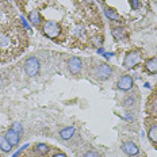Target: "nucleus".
<instances>
[{
    "label": "nucleus",
    "instance_id": "b1692460",
    "mask_svg": "<svg viewBox=\"0 0 157 157\" xmlns=\"http://www.w3.org/2000/svg\"><path fill=\"white\" fill-rule=\"evenodd\" d=\"M3 86V77H2V75H0V87Z\"/></svg>",
    "mask_w": 157,
    "mask_h": 157
},
{
    "label": "nucleus",
    "instance_id": "f8f14e48",
    "mask_svg": "<svg viewBox=\"0 0 157 157\" xmlns=\"http://www.w3.org/2000/svg\"><path fill=\"white\" fill-rule=\"evenodd\" d=\"M113 35L115 39H118V41H122V39L126 38V31L122 29V26H119V27L113 29Z\"/></svg>",
    "mask_w": 157,
    "mask_h": 157
},
{
    "label": "nucleus",
    "instance_id": "9d476101",
    "mask_svg": "<svg viewBox=\"0 0 157 157\" xmlns=\"http://www.w3.org/2000/svg\"><path fill=\"white\" fill-rule=\"evenodd\" d=\"M75 133H76V130H75V127H64V129L60 130V137L63 140H65V141H68V140H71L72 137L75 136Z\"/></svg>",
    "mask_w": 157,
    "mask_h": 157
},
{
    "label": "nucleus",
    "instance_id": "6e6552de",
    "mask_svg": "<svg viewBox=\"0 0 157 157\" xmlns=\"http://www.w3.org/2000/svg\"><path fill=\"white\" fill-rule=\"evenodd\" d=\"M6 138L8 140V142L11 144L12 146H16L19 144V141H21V134L19 133H16L14 129H8L7 130V133H6Z\"/></svg>",
    "mask_w": 157,
    "mask_h": 157
},
{
    "label": "nucleus",
    "instance_id": "9b49d317",
    "mask_svg": "<svg viewBox=\"0 0 157 157\" xmlns=\"http://www.w3.org/2000/svg\"><path fill=\"white\" fill-rule=\"evenodd\" d=\"M0 150L4 153H8L12 150V145L8 142V140L6 138V136H0Z\"/></svg>",
    "mask_w": 157,
    "mask_h": 157
},
{
    "label": "nucleus",
    "instance_id": "6ab92c4d",
    "mask_svg": "<svg viewBox=\"0 0 157 157\" xmlns=\"http://www.w3.org/2000/svg\"><path fill=\"white\" fill-rule=\"evenodd\" d=\"M83 157H99V153L96 150H88V152L84 153Z\"/></svg>",
    "mask_w": 157,
    "mask_h": 157
},
{
    "label": "nucleus",
    "instance_id": "39448f33",
    "mask_svg": "<svg viewBox=\"0 0 157 157\" xmlns=\"http://www.w3.org/2000/svg\"><path fill=\"white\" fill-rule=\"evenodd\" d=\"M134 86V78L130 75H122L117 81V90L118 91H123V92H127L130 91Z\"/></svg>",
    "mask_w": 157,
    "mask_h": 157
},
{
    "label": "nucleus",
    "instance_id": "4be33fe9",
    "mask_svg": "<svg viewBox=\"0 0 157 157\" xmlns=\"http://www.w3.org/2000/svg\"><path fill=\"white\" fill-rule=\"evenodd\" d=\"M7 38H6V37H2V38H0V44H2V45H7Z\"/></svg>",
    "mask_w": 157,
    "mask_h": 157
},
{
    "label": "nucleus",
    "instance_id": "f257e3e1",
    "mask_svg": "<svg viewBox=\"0 0 157 157\" xmlns=\"http://www.w3.org/2000/svg\"><path fill=\"white\" fill-rule=\"evenodd\" d=\"M41 71V64L37 57H29L25 61V73L29 77H35Z\"/></svg>",
    "mask_w": 157,
    "mask_h": 157
},
{
    "label": "nucleus",
    "instance_id": "4468645a",
    "mask_svg": "<svg viewBox=\"0 0 157 157\" xmlns=\"http://www.w3.org/2000/svg\"><path fill=\"white\" fill-rule=\"evenodd\" d=\"M103 11H104V14H106L107 18L111 19V21H115V22H121V21H122V18H121V16L118 15L115 11H113V10H110V8L104 7Z\"/></svg>",
    "mask_w": 157,
    "mask_h": 157
},
{
    "label": "nucleus",
    "instance_id": "423d86ee",
    "mask_svg": "<svg viewBox=\"0 0 157 157\" xmlns=\"http://www.w3.org/2000/svg\"><path fill=\"white\" fill-rule=\"evenodd\" d=\"M68 71L71 72L72 75H78L81 72V68H83V61L78 57H71L68 60Z\"/></svg>",
    "mask_w": 157,
    "mask_h": 157
},
{
    "label": "nucleus",
    "instance_id": "aec40b11",
    "mask_svg": "<svg viewBox=\"0 0 157 157\" xmlns=\"http://www.w3.org/2000/svg\"><path fill=\"white\" fill-rule=\"evenodd\" d=\"M138 7H140V0H132V8L138 10Z\"/></svg>",
    "mask_w": 157,
    "mask_h": 157
},
{
    "label": "nucleus",
    "instance_id": "20e7f679",
    "mask_svg": "<svg viewBox=\"0 0 157 157\" xmlns=\"http://www.w3.org/2000/svg\"><path fill=\"white\" fill-rule=\"evenodd\" d=\"M44 34L48 38H57L61 34V26L57 22L53 21H48L44 25Z\"/></svg>",
    "mask_w": 157,
    "mask_h": 157
},
{
    "label": "nucleus",
    "instance_id": "f3484780",
    "mask_svg": "<svg viewBox=\"0 0 157 157\" xmlns=\"http://www.w3.org/2000/svg\"><path fill=\"white\" fill-rule=\"evenodd\" d=\"M136 103V98L134 96H127L125 100H123V106L125 107H130V106H133V104Z\"/></svg>",
    "mask_w": 157,
    "mask_h": 157
},
{
    "label": "nucleus",
    "instance_id": "f03ea898",
    "mask_svg": "<svg viewBox=\"0 0 157 157\" xmlns=\"http://www.w3.org/2000/svg\"><path fill=\"white\" fill-rule=\"evenodd\" d=\"M111 75H113V68H111L110 65H107V64L98 65V67L95 68V71H94V76L96 77V80H99V81L109 80V78L111 77Z\"/></svg>",
    "mask_w": 157,
    "mask_h": 157
},
{
    "label": "nucleus",
    "instance_id": "5701e85b",
    "mask_svg": "<svg viewBox=\"0 0 157 157\" xmlns=\"http://www.w3.org/2000/svg\"><path fill=\"white\" fill-rule=\"evenodd\" d=\"M22 23H23V26H25V27H26V29H27V30H30V27H29L27 22H26V21H25V19H23V18H22Z\"/></svg>",
    "mask_w": 157,
    "mask_h": 157
},
{
    "label": "nucleus",
    "instance_id": "dca6fc26",
    "mask_svg": "<svg viewBox=\"0 0 157 157\" xmlns=\"http://www.w3.org/2000/svg\"><path fill=\"white\" fill-rule=\"evenodd\" d=\"M29 19H30L31 25H35V26L41 25V21H42L41 15H39L37 11H33V12H30V14H29Z\"/></svg>",
    "mask_w": 157,
    "mask_h": 157
},
{
    "label": "nucleus",
    "instance_id": "2eb2a0df",
    "mask_svg": "<svg viewBox=\"0 0 157 157\" xmlns=\"http://www.w3.org/2000/svg\"><path fill=\"white\" fill-rule=\"evenodd\" d=\"M148 137L153 145H157V125L150 126V129L148 132Z\"/></svg>",
    "mask_w": 157,
    "mask_h": 157
},
{
    "label": "nucleus",
    "instance_id": "1a4fd4ad",
    "mask_svg": "<svg viewBox=\"0 0 157 157\" xmlns=\"http://www.w3.org/2000/svg\"><path fill=\"white\" fill-rule=\"evenodd\" d=\"M145 69L146 72L152 75H156L157 73V57H153V58H149L148 61L145 63Z\"/></svg>",
    "mask_w": 157,
    "mask_h": 157
},
{
    "label": "nucleus",
    "instance_id": "a211bd4d",
    "mask_svg": "<svg viewBox=\"0 0 157 157\" xmlns=\"http://www.w3.org/2000/svg\"><path fill=\"white\" fill-rule=\"evenodd\" d=\"M12 129H14L16 133L23 134V127H22V125L19 122H14V125H12Z\"/></svg>",
    "mask_w": 157,
    "mask_h": 157
},
{
    "label": "nucleus",
    "instance_id": "412c9836",
    "mask_svg": "<svg viewBox=\"0 0 157 157\" xmlns=\"http://www.w3.org/2000/svg\"><path fill=\"white\" fill-rule=\"evenodd\" d=\"M53 157H67V155H64L63 152H56L53 155Z\"/></svg>",
    "mask_w": 157,
    "mask_h": 157
},
{
    "label": "nucleus",
    "instance_id": "ddd939ff",
    "mask_svg": "<svg viewBox=\"0 0 157 157\" xmlns=\"http://www.w3.org/2000/svg\"><path fill=\"white\" fill-rule=\"evenodd\" d=\"M34 152L39 156H45V155H48V152H49V146L46 144H37V145L34 146Z\"/></svg>",
    "mask_w": 157,
    "mask_h": 157
},
{
    "label": "nucleus",
    "instance_id": "0eeeda50",
    "mask_svg": "<svg viewBox=\"0 0 157 157\" xmlns=\"http://www.w3.org/2000/svg\"><path fill=\"white\" fill-rule=\"evenodd\" d=\"M122 150L126 153L129 157H137L140 155V148L137 146V144H134L133 141H126L122 144Z\"/></svg>",
    "mask_w": 157,
    "mask_h": 157
},
{
    "label": "nucleus",
    "instance_id": "7ed1b4c3",
    "mask_svg": "<svg viewBox=\"0 0 157 157\" xmlns=\"http://www.w3.org/2000/svg\"><path fill=\"white\" fill-rule=\"evenodd\" d=\"M141 63V53L138 50H132L125 56V60H123V67L126 69H133L134 67H137Z\"/></svg>",
    "mask_w": 157,
    "mask_h": 157
}]
</instances>
